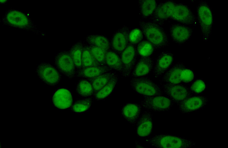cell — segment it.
<instances>
[{
    "label": "cell",
    "instance_id": "obj_17",
    "mask_svg": "<svg viewBox=\"0 0 228 148\" xmlns=\"http://www.w3.org/2000/svg\"><path fill=\"white\" fill-rule=\"evenodd\" d=\"M52 102L54 106L57 108L67 109L70 107L73 104L72 92L67 88L58 89L53 94Z\"/></svg>",
    "mask_w": 228,
    "mask_h": 148
},
{
    "label": "cell",
    "instance_id": "obj_21",
    "mask_svg": "<svg viewBox=\"0 0 228 148\" xmlns=\"http://www.w3.org/2000/svg\"><path fill=\"white\" fill-rule=\"evenodd\" d=\"M112 71L106 66L81 68L76 71L75 77L90 80L104 73Z\"/></svg>",
    "mask_w": 228,
    "mask_h": 148
},
{
    "label": "cell",
    "instance_id": "obj_10",
    "mask_svg": "<svg viewBox=\"0 0 228 148\" xmlns=\"http://www.w3.org/2000/svg\"><path fill=\"white\" fill-rule=\"evenodd\" d=\"M209 100L202 95H193L176 105L179 111L183 114L198 111L205 108Z\"/></svg>",
    "mask_w": 228,
    "mask_h": 148
},
{
    "label": "cell",
    "instance_id": "obj_24",
    "mask_svg": "<svg viewBox=\"0 0 228 148\" xmlns=\"http://www.w3.org/2000/svg\"><path fill=\"white\" fill-rule=\"evenodd\" d=\"M87 44L101 48L106 51L110 49V41L105 36L92 34L86 38Z\"/></svg>",
    "mask_w": 228,
    "mask_h": 148
},
{
    "label": "cell",
    "instance_id": "obj_15",
    "mask_svg": "<svg viewBox=\"0 0 228 148\" xmlns=\"http://www.w3.org/2000/svg\"><path fill=\"white\" fill-rule=\"evenodd\" d=\"M174 60V55L170 51H164L160 53L154 60L152 71L155 77L162 76L172 65Z\"/></svg>",
    "mask_w": 228,
    "mask_h": 148
},
{
    "label": "cell",
    "instance_id": "obj_18",
    "mask_svg": "<svg viewBox=\"0 0 228 148\" xmlns=\"http://www.w3.org/2000/svg\"><path fill=\"white\" fill-rule=\"evenodd\" d=\"M141 106L136 103H127L122 107L121 116L127 122L135 125L140 116Z\"/></svg>",
    "mask_w": 228,
    "mask_h": 148
},
{
    "label": "cell",
    "instance_id": "obj_32",
    "mask_svg": "<svg viewBox=\"0 0 228 148\" xmlns=\"http://www.w3.org/2000/svg\"><path fill=\"white\" fill-rule=\"evenodd\" d=\"M188 87L193 95H200L205 91L207 87L204 81L201 78L194 80Z\"/></svg>",
    "mask_w": 228,
    "mask_h": 148
},
{
    "label": "cell",
    "instance_id": "obj_29",
    "mask_svg": "<svg viewBox=\"0 0 228 148\" xmlns=\"http://www.w3.org/2000/svg\"><path fill=\"white\" fill-rule=\"evenodd\" d=\"M136 47L137 55L140 57H151L156 51L152 45L146 39H143Z\"/></svg>",
    "mask_w": 228,
    "mask_h": 148
},
{
    "label": "cell",
    "instance_id": "obj_27",
    "mask_svg": "<svg viewBox=\"0 0 228 148\" xmlns=\"http://www.w3.org/2000/svg\"><path fill=\"white\" fill-rule=\"evenodd\" d=\"M118 75H117L112 79L105 85L93 96V99L96 100H100L108 97L113 92L118 81Z\"/></svg>",
    "mask_w": 228,
    "mask_h": 148
},
{
    "label": "cell",
    "instance_id": "obj_26",
    "mask_svg": "<svg viewBox=\"0 0 228 148\" xmlns=\"http://www.w3.org/2000/svg\"><path fill=\"white\" fill-rule=\"evenodd\" d=\"M84 44L82 42L78 41L72 45L68 50L76 70L82 67V56Z\"/></svg>",
    "mask_w": 228,
    "mask_h": 148
},
{
    "label": "cell",
    "instance_id": "obj_20",
    "mask_svg": "<svg viewBox=\"0 0 228 148\" xmlns=\"http://www.w3.org/2000/svg\"><path fill=\"white\" fill-rule=\"evenodd\" d=\"M185 66L184 63L181 62H178L172 65L162 75L161 82L170 84H181L180 74Z\"/></svg>",
    "mask_w": 228,
    "mask_h": 148
},
{
    "label": "cell",
    "instance_id": "obj_7",
    "mask_svg": "<svg viewBox=\"0 0 228 148\" xmlns=\"http://www.w3.org/2000/svg\"><path fill=\"white\" fill-rule=\"evenodd\" d=\"M162 94L144 97L140 104L141 107L149 111L156 112L168 111L174 104L168 96Z\"/></svg>",
    "mask_w": 228,
    "mask_h": 148
},
{
    "label": "cell",
    "instance_id": "obj_1",
    "mask_svg": "<svg viewBox=\"0 0 228 148\" xmlns=\"http://www.w3.org/2000/svg\"><path fill=\"white\" fill-rule=\"evenodd\" d=\"M152 20L163 24L170 20L193 27L196 25V17L190 7L185 3L166 0L158 3Z\"/></svg>",
    "mask_w": 228,
    "mask_h": 148
},
{
    "label": "cell",
    "instance_id": "obj_30",
    "mask_svg": "<svg viewBox=\"0 0 228 148\" xmlns=\"http://www.w3.org/2000/svg\"><path fill=\"white\" fill-rule=\"evenodd\" d=\"M105 66L98 63L91 54L87 44H84L82 56V67Z\"/></svg>",
    "mask_w": 228,
    "mask_h": 148
},
{
    "label": "cell",
    "instance_id": "obj_36",
    "mask_svg": "<svg viewBox=\"0 0 228 148\" xmlns=\"http://www.w3.org/2000/svg\"><path fill=\"white\" fill-rule=\"evenodd\" d=\"M136 144H138V145H138V146H137V147H142V145H141V144L140 143V144H139V142H136Z\"/></svg>",
    "mask_w": 228,
    "mask_h": 148
},
{
    "label": "cell",
    "instance_id": "obj_22",
    "mask_svg": "<svg viewBox=\"0 0 228 148\" xmlns=\"http://www.w3.org/2000/svg\"><path fill=\"white\" fill-rule=\"evenodd\" d=\"M137 4L139 13L143 20L150 18L153 15L158 4L156 0H139Z\"/></svg>",
    "mask_w": 228,
    "mask_h": 148
},
{
    "label": "cell",
    "instance_id": "obj_2",
    "mask_svg": "<svg viewBox=\"0 0 228 148\" xmlns=\"http://www.w3.org/2000/svg\"><path fill=\"white\" fill-rule=\"evenodd\" d=\"M139 25L145 39L152 45L156 51L168 45V36L163 24L152 20H141Z\"/></svg>",
    "mask_w": 228,
    "mask_h": 148
},
{
    "label": "cell",
    "instance_id": "obj_8",
    "mask_svg": "<svg viewBox=\"0 0 228 148\" xmlns=\"http://www.w3.org/2000/svg\"><path fill=\"white\" fill-rule=\"evenodd\" d=\"M160 86L162 92L176 105L193 95L187 85L181 83L170 84L160 82Z\"/></svg>",
    "mask_w": 228,
    "mask_h": 148
},
{
    "label": "cell",
    "instance_id": "obj_33",
    "mask_svg": "<svg viewBox=\"0 0 228 148\" xmlns=\"http://www.w3.org/2000/svg\"><path fill=\"white\" fill-rule=\"evenodd\" d=\"M87 45L95 59L99 63L106 66L105 63V57L106 51L101 48Z\"/></svg>",
    "mask_w": 228,
    "mask_h": 148
},
{
    "label": "cell",
    "instance_id": "obj_4",
    "mask_svg": "<svg viewBox=\"0 0 228 148\" xmlns=\"http://www.w3.org/2000/svg\"><path fill=\"white\" fill-rule=\"evenodd\" d=\"M5 25L25 31L39 33L31 19L20 11L11 9L7 10L1 19Z\"/></svg>",
    "mask_w": 228,
    "mask_h": 148
},
{
    "label": "cell",
    "instance_id": "obj_12",
    "mask_svg": "<svg viewBox=\"0 0 228 148\" xmlns=\"http://www.w3.org/2000/svg\"><path fill=\"white\" fill-rule=\"evenodd\" d=\"M169 34L172 41L179 45L185 44L191 38L193 27L187 25L176 22L169 27Z\"/></svg>",
    "mask_w": 228,
    "mask_h": 148
},
{
    "label": "cell",
    "instance_id": "obj_34",
    "mask_svg": "<svg viewBox=\"0 0 228 148\" xmlns=\"http://www.w3.org/2000/svg\"><path fill=\"white\" fill-rule=\"evenodd\" d=\"M144 37L143 33L140 28H131L129 34V43L136 46L143 40Z\"/></svg>",
    "mask_w": 228,
    "mask_h": 148
},
{
    "label": "cell",
    "instance_id": "obj_16",
    "mask_svg": "<svg viewBox=\"0 0 228 148\" xmlns=\"http://www.w3.org/2000/svg\"><path fill=\"white\" fill-rule=\"evenodd\" d=\"M152 114L149 111H144L136 123V132L137 137H149L152 131Z\"/></svg>",
    "mask_w": 228,
    "mask_h": 148
},
{
    "label": "cell",
    "instance_id": "obj_5",
    "mask_svg": "<svg viewBox=\"0 0 228 148\" xmlns=\"http://www.w3.org/2000/svg\"><path fill=\"white\" fill-rule=\"evenodd\" d=\"M197 19L200 26L203 40L206 41L211 34L213 23V16L212 10L207 2L201 1L196 7Z\"/></svg>",
    "mask_w": 228,
    "mask_h": 148
},
{
    "label": "cell",
    "instance_id": "obj_23",
    "mask_svg": "<svg viewBox=\"0 0 228 148\" xmlns=\"http://www.w3.org/2000/svg\"><path fill=\"white\" fill-rule=\"evenodd\" d=\"M105 63L106 66L112 70L122 73L123 66L120 55L114 51L110 49L106 52Z\"/></svg>",
    "mask_w": 228,
    "mask_h": 148
},
{
    "label": "cell",
    "instance_id": "obj_6",
    "mask_svg": "<svg viewBox=\"0 0 228 148\" xmlns=\"http://www.w3.org/2000/svg\"><path fill=\"white\" fill-rule=\"evenodd\" d=\"M130 85L136 93L144 97L162 94L160 86L146 77H132Z\"/></svg>",
    "mask_w": 228,
    "mask_h": 148
},
{
    "label": "cell",
    "instance_id": "obj_11",
    "mask_svg": "<svg viewBox=\"0 0 228 148\" xmlns=\"http://www.w3.org/2000/svg\"><path fill=\"white\" fill-rule=\"evenodd\" d=\"M36 72L41 80L48 85H56L61 79V73L56 68L49 63L39 64L37 66Z\"/></svg>",
    "mask_w": 228,
    "mask_h": 148
},
{
    "label": "cell",
    "instance_id": "obj_3",
    "mask_svg": "<svg viewBox=\"0 0 228 148\" xmlns=\"http://www.w3.org/2000/svg\"><path fill=\"white\" fill-rule=\"evenodd\" d=\"M151 147L156 148H188L195 147L192 140L179 135L166 134L154 135L146 140Z\"/></svg>",
    "mask_w": 228,
    "mask_h": 148
},
{
    "label": "cell",
    "instance_id": "obj_13",
    "mask_svg": "<svg viewBox=\"0 0 228 148\" xmlns=\"http://www.w3.org/2000/svg\"><path fill=\"white\" fill-rule=\"evenodd\" d=\"M131 28L124 25L113 34L110 41V50L120 55L129 44L128 36Z\"/></svg>",
    "mask_w": 228,
    "mask_h": 148
},
{
    "label": "cell",
    "instance_id": "obj_9",
    "mask_svg": "<svg viewBox=\"0 0 228 148\" xmlns=\"http://www.w3.org/2000/svg\"><path fill=\"white\" fill-rule=\"evenodd\" d=\"M54 61L56 68L61 74L69 79L75 77L76 67L68 51L58 53Z\"/></svg>",
    "mask_w": 228,
    "mask_h": 148
},
{
    "label": "cell",
    "instance_id": "obj_31",
    "mask_svg": "<svg viewBox=\"0 0 228 148\" xmlns=\"http://www.w3.org/2000/svg\"><path fill=\"white\" fill-rule=\"evenodd\" d=\"M92 100L89 98H84L76 100L72 104V110L76 113H82L88 110L90 108Z\"/></svg>",
    "mask_w": 228,
    "mask_h": 148
},
{
    "label": "cell",
    "instance_id": "obj_35",
    "mask_svg": "<svg viewBox=\"0 0 228 148\" xmlns=\"http://www.w3.org/2000/svg\"><path fill=\"white\" fill-rule=\"evenodd\" d=\"M195 77L193 70L185 66L182 69L180 74L181 83L186 85L188 84L194 80Z\"/></svg>",
    "mask_w": 228,
    "mask_h": 148
},
{
    "label": "cell",
    "instance_id": "obj_28",
    "mask_svg": "<svg viewBox=\"0 0 228 148\" xmlns=\"http://www.w3.org/2000/svg\"><path fill=\"white\" fill-rule=\"evenodd\" d=\"M75 90L80 97L87 98L94 94V91L92 83L87 79H81L79 80L76 87Z\"/></svg>",
    "mask_w": 228,
    "mask_h": 148
},
{
    "label": "cell",
    "instance_id": "obj_14",
    "mask_svg": "<svg viewBox=\"0 0 228 148\" xmlns=\"http://www.w3.org/2000/svg\"><path fill=\"white\" fill-rule=\"evenodd\" d=\"M137 56L136 46L129 43L120 55L123 66L121 74L123 77L130 76L137 61Z\"/></svg>",
    "mask_w": 228,
    "mask_h": 148
},
{
    "label": "cell",
    "instance_id": "obj_25",
    "mask_svg": "<svg viewBox=\"0 0 228 148\" xmlns=\"http://www.w3.org/2000/svg\"><path fill=\"white\" fill-rule=\"evenodd\" d=\"M117 75V74L116 72L111 71L102 74L90 80L93 86L94 94L100 90L112 79Z\"/></svg>",
    "mask_w": 228,
    "mask_h": 148
},
{
    "label": "cell",
    "instance_id": "obj_19",
    "mask_svg": "<svg viewBox=\"0 0 228 148\" xmlns=\"http://www.w3.org/2000/svg\"><path fill=\"white\" fill-rule=\"evenodd\" d=\"M154 60L152 57H141L137 61L130 77H146L152 70Z\"/></svg>",
    "mask_w": 228,
    "mask_h": 148
}]
</instances>
